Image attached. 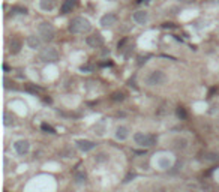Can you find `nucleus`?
I'll return each mask as SVG.
<instances>
[{"instance_id": "31", "label": "nucleus", "mask_w": 219, "mask_h": 192, "mask_svg": "<svg viewBox=\"0 0 219 192\" xmlns=\"http://www.w3.org/2000/svg\"><path fill=\"white\" fill-rule=\"evenodd\" d=\"M107 54H110V50H104V51H102V56H107Z\"/></svg>"}, {"instance_id": "24", "label": "nucleus", "mask_w": 219, "mask_h": 192, "mask_svg": "<svg viewBox=\"0 0 219 192\" xmlns=\"http://www.w3.org/2000/svg\"><path fill=\"white\" fill-rule=\"evenodd\" d=\"M150 56L149 54H146V56H138V65L141 66V65H144V63L147 62V59H149Z\"/></svg>"}, {"instance_id": "30", "label": "nucleus", "mask_w": 219, "mask_h": 192, "mask_svg": "<svg viewBox=\"0 0 219 192\" xmlns=\"http://www.w3.org/2000/svg\"><path fill=\"white\" fill-rule=\"evenodd\" d=\"M101 66H113V62H104L101 63Z\"/></svg>"}, {"instance_id": "20", "label": "nucleus", "mask_w": 219, "mask_h": 192, "mask_svg": "<svg viewBox=\"0 0 219 192\" xmlns=\"http://www.w3.org/2000/svg\"><path fill=\"white\" fill-rule=\"evenodd\" d=\"M204 161H209V162H215V161H216V162H218L219 155L218 153H207V155L204 156Z\"/></svg>"}, {"instance_id": "6", "label": "nucleus", "mask_w": 219, "mask_h": 192, "mask_svg": "<svg viewBox=\"0 0 219 192\" xmlns=\"http://www.w3.org/2000/svg\"><path fill=\"white\" fill-rule=\"evenodd\" d=\"M86 42L92 48H99L104 45V36L101 33H95V35H92V36H87Z\"/></svg>"}, {"instance_id": "9", "label": "nucleus", "mask_w": 219, "mask_h": 192, "mask_svg": "<svg viewBox=\"0 0 219 192\" xmlns=\"http://www.w3.org/2000/svg\"><path fill=\"white\" fill-rule=\"evenodd\" d=\"M75 144H77V147L83 152H89L96 147V144L93 141H89V140H77Z\"/></svg>"}, {"instance_id": "5", "label": "nucleus", "mask_w": 219, "mask_h": 192, "mask_svg": "<svg viewBox=\"0 0 219 192\" xmlns=\"http://www.w3.org/2000/svg\"><path fill=\"white\" fill-rule=\"evenodd\" d=\"M39 59L45 63H54L59 60V53H57V50L53 47H45L41 50Z\"/></svg>"}, {"instance_id": "12", "label": "nucleus", "mask_w": 219, "mask_h": 192, "mask_svg": "<svg viewBox=\"0 0 219 192\" xmlns=\"http://www.w3.org/2000/svg\"><path fill=\"white\" fill-rule=\"evenodd\" d=\"M132 18H134V21H135L137 24H146L147 20H149V14H147L146 11H137Z\"/></svg>"}, {"instance_id": "1", "label": "nucleus", "mask_w": 219, "mask_h": 192, "mask_svg": "<svg viewBox=\"0 0 219 192\" xmlns=\"http://www.w3.org/2000/svg\"><path fill=\"white\" fill-rule=\"evenodd\" d=\"M68 29L71 33L81 35V33H89L92 26H90L87 18H84V17H75V18H72V20L69 21Z\"/></svg>"}, {"instance_id": "28", "label": "nucleus", "mask_w": 219, "mask_h": 192, "mask_svg": "<svg viewBox=\"0 0 219 192\" xmlns=\"http://www.w3.org/2000/svg\"><path fill=\"white\" fill-rule=\"evenodd\" d=\"M105 159H107V155H105V153H99V155L96 156V161H98V162H102Z\"/></svg>"}, {"instance_id": "29", "label": "nucleus", "mask_w": 219, "mask_h": 192, "mask_svg": "<svg viewBox=\"0 0 219 192\" xmlns=\"http://www.w3.org/2000/svg\"><path fill=\"white\" fill-rule=\"evenodd\" d=\"M179 2H180V3H186V5H188V3H194V2H197V0H179Z\"/></svg>"}, {"instance_id": "3", "label": "nucleus", "mask_w": 219, "mask_h": 192, "mask_svg": "<svg viewBox=\"0 0 219 192\" xmlns=\"http://www.w3.org/2000/svg\"><path fill=\"white\" fill-rule=\"evenodd\" d=\"M134 141L141 146V147H152L156 144V137L152 134H143V132H137L134 135Z\"/></svg>"}, {"instance_id": "15", "label": "nucleus", "mask_w": 219, "mask_h": 192, "mask_svg": "<svg viewBox=\"0 0 219 192\" xmlns=\"http://www.w3.org/2000/svg\"><path fill=\"white\" fill-rule=\"evenodd\" d=\"M39 6L42 11H51L54 8V2L53 0H39Z\"/></svg>"}, {"instance_id": "11", "label": "nucleus", "mask_w": 219, "mask_h": 192, "mask_svg": "<svg viewBox=\"0 0 219 192\" xmlns=\"http://www.w3.org/2000/svg\"><path fill=\"white\" fill-rule=\"evenodd\" d=\"M21 47H23V42H21V39H18V38H12L11 42H9V51H11L12 54H18Z\"/></svg>"}, {"instance_id": "14", "label": "nucleus", "mask_w": 219, "mask_h": 192, "mask_svg": "<svg viewBox=\"0 0 219 192\" xmlns=\"http://www.w3.org/2000/svg\"><path fill=\"white\" fill-rule=\"evenodd\" d=\"M129 137V129L126 126H117L116 129V138L119 141H125L126 138Z\"/></svg>"}, {"instance_id": "7", "label": "nucleus", "mask_w": 219, "mask_h": 192, "mask_svg": "<svg viewBox=\"0 0 219 192\" xmlns=\"http://www.w3.org/2000/svg\"><path fill=\"white\" fill-rule=\"evenodd\" d=\"M14 149L18 155L24 156V155H27L29 150H30V144H29V141H26V140H20V141H17V143L14 144Z\"/></svg>"}, {"instance_id": "4", "label": "nucleus", "mask_w": 219, "mask_h": 192, "mask_svg": "<svg viewBox=\"0 0 219 192\" xmlns=\"http://www.w3.org/2000/svg\"><path fill=\"white\" fill-rule=\"evenodd\" d=\"M165 81H167V77H165V74L162 71H159V69L152 71L150 74L147 75V78H146L147 86H162Z\"/></svg>"}, {"instance_id": "18", "label": "nucleus", "mask_w": 219, "mask_h": 192, "mask_svg": "<svg viewBox=\"0 0 219 192\" xmlns=\"http://www.w3.org/2000/svg\"><path fill=\"white\" fill-rule=\"evenodd\" d=\"M11 12H12V14L26 15V14H27V8H24V6H14L12 9H11Z\"/></svg>"}, {"instance_id": "27", "label": "nucleus", "mask_w": 219, "mask_h": 192, "mask_svg": "<svg viewBox=\"0 0 219 192\" xmlns=\"http://www.w3.org/2000/svg\"><path fill=\"white\" fill-rule=\"evenodd\" d=\"M126 42H128V39L125 38V39H122V41L117 44V48H119V51H122V50H123V47H125V44H126Z\"/></svg>"}, {"instance_id": "26", "label": "nucleus", "mask_w": 219, "mask_h": 192, "mask_svg": "<svg viewBox=\"0 0 219 192\" xmlns=\"http://www.w3.org/2000/svg\"><path fill=\"white\" fill-rule=\"evenodd\" d=\"M11 123H12V117H11V114H9V113H5V125L9 126Z\"/></svg>"}, {"instance_id": "16", "label": "nucleus", "mask_w": 219, "mask_h": 192, "mask_svg": "<svg viewBox=\"0 0 219 192\" xmlns=\"http://www.w3.org/2000/svg\"><path fill=\"white\" fill-rule=\"evenodd\" d=\"M158 165H159V168H162V170H168V168H171V161L167 158V156H164V158H159Z\"/></svg>"}, {"instance_id": "23", "label": "nucleus", "mask_w": 219, "mask_h": 192, "mask_svg": "<svg viewBox=\"0 0 219 192\" xmlns=\"http://www.w3.org/2000/svg\"><path fill=\"white\" fill-rule=\"evenodd\" d=\"M75 182H77V183H83V182H86V174H84V173H77V174H75Z\"/></svg>"}, {"instance_id": "32", "label": "nucleus", "mask_w": 219, "mask_h": 192, "mask_svg": "<svg viewBox=\"0 0 219 192\" xmlns=\"http://www.w3.org/2000/svg\"><path fill=\"white\" fill-rule=\"evenodd\" d=\"M212 2H215V3H219V0H212Z\"/></svg>"}, {"instance_id": "2", "label": "nucleus", "mask_w": 219, "mask_h": 192, "mask_svg": "<svg viewBox=\"0 0 219 192\" xmlns=\"http://www.w3.org/2000/svg\"><path fill=\"white\" fill-rule=\"evenodd\" d=\"M38 33H39V36H41V39L44 42H50V41L54 39L56 30H54V27H53L51 23L44 21V23H41V24L38 26Z\"/></svg>"}, {"instance_id": "8", "label": "nucleus", "mask_w": 219, "mask_h": 192, "mask_svg": "<svg viewBox=\"0 0 219 192\" xmlns=\"http://www.w3.org/2000/svg\"><path fill=\"white\" fill-rule=\"evenodd\" d=\"M117 21V15L116 14H105L102 15V18H101V21H99V24H101V27L107 29V27H111L113 24H116Z\"/></svg>"}, {"instance_id": "22", "label": "nucleus", "mask_w": 219, "mask_h": 192, "mask_svg": "<svg viewBox=\"0 0 219 192\" xmlns=\"http://www.w3.org/2000/svg\"><path fill=\"white\" fill-rule=\"evenodd\" d=\"M111 99H113V101H123V99H125V95L122 93V92H116V93H113Z\"/></svg>"}, {"instance_id": "17", "label": "nucleus", "mask_w": 219, "mask_h": 192, "mask_svg": "<svg viewBox=\"0 0 219 192\" xmlns=\"http://www.w3.org/2000/svg\"><path fill=\"white\" fill-rule=\"evenodd\" d=\"M174 147L176 149H180V150H183L188 147V140L185 138H177V140H174Z\"/></svg>"}, {"instance_id": "25", "label": "nucleus", "mask_w": 219, "mask_h": 192, "mask_svg": "<svg viewBox=\"0 0 219 192\" xmlns=\"http://www.w3.org/2000/svg\"><path fill=\"white\" fill-rule=\"evenodd\" d=\"M93 66H92V65H86V66H81V68H80V71H81V72H92V71H93Z\"/></svg>"}, {"instance_id": "19", "label": "nucleus", "mask_w": 219, "mask_h": 192, "mask_svg": "<svg viewBox=\"0 0 219 192\" xmlns=\"http://www.w3.org/2000/svg\"><path fill=\"white\" fill-rule=\"evenodd\" d=\"M176 114H177V117L180 120H185L186 117H188V113H186V110L183 107H179L177 110H176Z\"/></svg>"}, {"instance_id": "21", "label": "nucleus", "mask_w": 219, "mask_h": 192, "mask_svg": "<svg viewBox=\"0 0 219 192\" xmlns=\"http://www.w3.org/2000/svg\"><path fill=\"white\" fill-rule=\"evenodd\" d=\"M41 129L44 131V132H48V134H56V131L53 126H50L48 123H42L41 125Z\"/></svg>"}, {"instance_id": "10", "label": "nucleus", "mask_w": 219, "mask_h": 192, "mask_svg": "<svg viewBox=\"0 0 219 192\" xmlns=\"http://www.w3.org/2000/svg\"><path fill=\"white\" fill-rule=\"evenodd\" d=\"M77 6V0H63L62 6H60V12L62 14H69L72 12V9Z\"/></svg>"}, {"instance_id": "13", "label": "nucleus", "mask_w": 219, "mask_h": 192, "mask_svg": "<svg viewBox=\"0 0 219 192\" xmlns=\"http://www.w3.org/2000/svg\"><path fill=\"white\" fill-rule=\"evenodd\" d=\"M41 42H42L41 36H36V35H30L27 38V45L32 48V50H36V48L41 47Z\"/></svg>"}]
</instances>
